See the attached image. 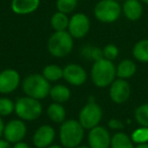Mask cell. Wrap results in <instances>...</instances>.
<instances>
[{"mask_svg": "<svg viewBox=\"0 0 148 148\" xmlns=\"http://www.w3.org/2000/svg\"><path fill=\"white\" fill-rule=\"evenodd\" d=\"M47 116L54 123L62 124L66 119V111L62 103H53L48 107Z\"/></svg>", "mask_w": 148, "mask_h": 148, "instance_id": "obj_19", "label": "cell"}, {"mask_svg": "<svg viewBox=\"0 0 148 148\" xmlns=\"http://www.w3.org/2000/svg\"><path fill=\"white\" fill-rule=\"evenodd\" d=\"M135 120L141 127L148 128V103L137 107L135 110Z\"/></svg>", "mask_w": 148, "mask_h": 148, "instance_id": "obj_24", "label": "cell"}, {"mask_svg": "<svg viewBox=\"0 0 148 148\" xmlns=\"http://www.w3.org/2000/svg\"><path fill=\"white\" fill-rule=\"evenodd\" d=\"M40 0H12L11 10L19 15H25L33 13L39 8Z\"/></svg>", "mask_w": 148, "mask_h": 148, "instance_id": "obj_16", "label": "cell"}, {"mask_svg": "<svg viewBox=\"0 0 148 148\" xmlns=\"http://www.w3.org/2000/svg\"><path fill=\"white\" fill-rule=\"evenodd\" d=\"M75 148H90V147H89V146H80V145H79V146H77V147H75Z\"/></svg>", "mask_w": 148, "mask_h": 148, "instance_id": "obj_38", "label": "cell"}, {"mask_svg": "<svg viewBox=\"0 0 148 148\" xmlns=\"http://www.w3.org/2000/svg\"><path fill=\"white\" fill-rule=\"evenodd\" d=\"M90 29V21L84 13H75L69 18L67 32L73 39H82Z\"/></svg>", "mask_w": 148, "mask_h": 148, "instance_id": "obj_8", "label": "cell"}, {"mask_svg": "<svg viewBox=\"0 0 148 148\" xmlns=\"http://www.w3.org/2000/svg\"><path fill=\"white\" fill-rule=\"evenodd\" d=\"M135 148H148V143H144V144H138L137 146H135Z\"/></svg>", "mask_w": 148, "mask_h": 148, "instance_id": "obj_35", "label": "cell"}, {"mask_svg": "<svg viewBox=\"0 0 148 148\" xmlns=\"http://www.w3.org/2000/svg\"><path fill=\"white\" fill-rule=\"evenodd\" d=\"M87 140L90 148H111L112 136L103 126L99 125L89 130Z\"/></svg>", "mask_w": 148, "mask_h": 148, "instance_id": "obj_12", "label": "cell"}, {"mask_svg": "<svg viewBox=\"0 0 148 148\" xmlns=\"http://www.w3.org/2000/svg\"><path fill=\"white\" fill-rule=\"evenodd\" d=\"M116 70H117L118 78L127 80V79L131 78L135 75L136 71H137V66L132 60L125 59L118 64Z\"/></svg>", "mask_w": 148, "mask_h": 148, "instance_id": "obj_17", "label": "cell"}, {"mask_svg": "<svg viewBox=\"0 0 148 148\" xmlns=\"http://www.w3.org/2000/svg\"><path fill=\"white\" fill-rule=\"evenodd\" d=\"M55 130L50 125H43L36 130L33 136V143L37 148H47L55 139Z\"/></svg>", "mask_w": 148, "mask_h": 148, "instance_id": "obj_14", "label": "cell"}, {"mask_svg": "<svg viewBox=\"0 0 148 148\" xmlns=\"http://www.w3.org/2000/svg\"><path fill=\"white\" fill-rule=\"evenodd\" d=\"M90 59L93 60V62L99 61V60H101V59H105V58H103V49H101V48H99V47H92Z\"/></svg>", "mask_w": 148, "mask_h": 148, "instance_id": "obj_30", "label": "cell"}, {"mask_svg": "<svg viewBox=\"0 0 148 148\" xmlns=\"http://www.w3.org/2000/svg\"><path fill=\"white\" fill-rule=\"evenodd\" d=\"M122 12L129 21H138L143 14L142 3L139 0H125L122 5Z\"/></svg>", "mask_w": 148, "mask_h": 148, "instance_id": "obj_15", "label": "cell"}, {"mask_svg": "<svg viewBox=\"0 0 148 148\" xmlns=\"http://www.w3.org/2000/svg\"><path fill=\"white\" fill-rule=\"evenodd\" d=\"M140 2L141 3H145V4H147L148 5V0H139Z\"/></svg>", "mask_w": 148, "mask_h": 148, "instance_id": "obj_37", "label": "cell"}, {"mask_svg": "<svg viewBox=\"0 0 148 148\" xmlns=\"http://www.w3.org/2000/svg\"><path fill=\"white\" fill-rule=\"evenodd\" d=\"M47 148H64L63 146H60V145H51V146H49V147H47Z\"/></svg>", "mask_w": 148, "mask_h": 148, "instance_id": "obj_36", "label": "cell"}, {"mask_svg": "<svg viewBox=\"0 0 148 148\" xmlns=\"http://www.w3.org/2000/svg\"><path fill=\"white\" fill-rule=\"evenodd\" d=\"M133 57L142 63H148V39L138 41L132 50Z\"/></svg>", "mask_w": 148, "mask_h": 148, "instance_id": "obj_20", "label": "cell"}, {"mask_svg": "<svg viewBox=\"0 0 148 148\" xmlns=\"http://www.w3.org/2000/svg\"><path fill=\"white\" fill-rule=\"evenodd\" d=\"M116 1H125V0H116Z\"/></svg>", "mask_w": 148, "mask_h": 148, "instance_id": "obj_39", "label": "cell"}, {"mask_svg": "<svg viewBox=\"0 0 148 148\" xmlns=\"http://www.w3.org/2000/svg\"><path fill=\"white\" fill-rule=\"evenodd\" d=\"M122 13V6L116 0H99L93 9L95 18L103 23L118 21Z\"/></svg>", "mask_w": 148, "mask_h": 148, "instance_id": "obj_6", "label": "cell"}, {"mask_svg": "<svg viewBox=\"0 0 148 148\" xmlns=\"http://www.w3.org/2000/svg\"><path fill=\"white\" fill-rule=\"evenodd\" d=\"M103 58L110 61H114L116 58L119 56V49L117 46L113 45V44H108L107 46H105V48L103 49Z\"/></svg>", "mask_w": 148, "mask_h": 148, "instance_id": "obj_28", "label": "cell"}, {"mask_svg": "<svg viewBox=\"0 0 148 148\" xmlns=\"http://www.w3.org/2000/svg\"><path fill=\"white\" fill-rule=\"evenodd\" d=\"M50 23H51L52 29L55 32H64L68 29L69 18H68L67 14L57 11V12H55L52 15Z\"/></svg>", "mask_w": 148, "mask_h": 148, "instance_id": "obj_22", "label": "cell"}, {"mask_svg": "<svg viewBox=\"0 0 148 148\" xmlns=\"http://www.w3.org/2000/svg\"><path fill=\"white\" fill-rule=\"evenodd\" d=\"M42 75L49 82L58 81L61 78H63V68H61L59 65H56V64H49V65L45 66L43 72H42Z\"/></svg>", "mask_w": 148, "mask_h": 148, "instance_id": "obj_23", "label": "cell"}, {"mask_svg": "<svg viewBox=\"0 0 148 148\" xmlns=\"http://www.w3.org/2000/svg\"><path fill=\"white\" fill-rule=\"evenodd\" d=\"M103 119V110L99 103L93 99L87 101V103L80 110L78 115V121L84 129L91 130L99 125Z\"/></svg>", "mask_w": 148, "mask_h": 148, "instance_id": "obj_7", "label": "cell"}, {"mask_svg": "<svg viewBox=\"0 0 148 148\" xmlns=\"http://www.w3.org/2000/svg\"><path fill=\"white\" fill-rule=\"evenodd\" d=\"M48 51L56 58L69 55L73 49V38L67 31L55 32L48 40Z\"/></svg>", "mask_w": 148, "mask_h": 148, "instance_id": "obj_4", "label": "cell"}, {"mask_svg": "<svg viewBox=\"0 0 148 148\" xmlns=\"http://www.w3.org/2000/svg\"><path fill=\"white\" fill-rule=\"evenodd\" d=\"M108 126H109V128L111 130H116V131L124 129V127H125L123 121H121L119 119H111L108 122Z\"/></svg>", "mask_w": 148, "mask_h": 148, "instance_id": "obj_29", "label": "cell"}, {"mask_svg": "<svg viewBox=\"0 0 148 148\" xmlns=\"http://www.w3.org/2000/svg\"><path fill=\"white\" fill-rule=\"evenodd\" d=\"M77 3H78V0H57L56 7H57L58 11L68 14L75 10Z\"/></svg>", "mask_w": 148, "mask_h": 148, "instance_id": "obj_25", "label": "cell"}, {"mask_svg": "<svg viewBox=\"0 0 148 148\" xmlns=\"http://www.w3.org/2000/svg\"><path fill=\"white\" fill-rule=\"evenodd\" d=\"M21 83V75L15 69H5L0 72V93L8 95L15 90Z\"/></svg>", "mask_w": 148, "mask_h": 148, "instance_id": "obj_13", "label": "cell"}, {"mask_svg": "<svg viewBox=\"0 0 148 148\" xmlns=\"http://www.w3.org/2000/svg\"><path fill=\"white\" fill-rule=\"evenodd\" d=\"M84 130L79 121H64L59 129V139L61 145L64 148H75L79 146L84 137Z\"/></svg>", "mask_w": 148, "mask_h": 148, "instance_id": "obj_2", "label": "cell"}, {"mask_svg": "<svg viewBox=\"0 0 148 148\" xmlns=\"http://www.w3.org/2000/svg\"><path fill=\"white\" fill-rule=\"evenodd\" d=\"M14 112V103L7 97H0V117H7Z\"/></svg>", "mask_w": 148, "mask_h": 148, "instance_id": "obj_27", "label": "cell"}, {"mask_svg": "<svg viewBox=\"0 0 148 148\" xmlns=\"http://www.w3.org/2000/svg\"><path fill=\"white\" fill-rule=\"evenodd\" d=\"M111 148H135L131 137L123 132H117L112 136Z\"/></svg>", "mask_w": 148, "mask_h": 148, "instance_id": "obj_21", "label": "cell"}, {"mask_svg": "<svg viewBox=\"0 0 148 148\" xmlns=\"http://www.w3.org/2000/svg\"><path fill=\"white\" fill-rule=\"evenodd\" d=\"M117 70L113 61L101 59L93 62L90 70V78L92 83L99 88L110 86L116 79Z\"/></svg>", "mask_w": 148, "mask_h": 148, "instance_id": "obj_1", "label": "cell"}, {"mask_svg": "<svg viewBox=\"0 0 148 148\" xmlns=\"http://www.w3.org/2000/svg\"><path fill=\"white\" fill-rule=\"evenodd\" d=\"M14 112L23 121H35L41 117L43 107L40 101L29 97H23L14 103Z\"/></svg>", "mask_w": 148, "mask_h": 148, "instance_id": "obj_5", "label": "cell"}, {"mask_svg": "<svg viewBox=\"0 0 148 148\" xmlns=\"http://www.w3.org/2000/svg\"><path fill=\"white\" fill-rule=\"evenodd\" d=\"M49 95L53 99L54 103H64L69 101L70 97H71V91L65 85L56 84L54 86H51Z\"/></svg>", "mask_w": 148, "mask_h": 148, "instance_id": "obj_18", "label": "cell"}, {"mask_svg": "<svg viewBox=\"0 0 148 148\" xmlns=\"http://www.w3.org/2000/svg\"><path fill=\"white\" fill-rule=\"evenodd\" d=\"M27 125L25 121L21 119H14L9 121L5 125L4 131H3V136L4 139L7 140L10 143H18L23 141V138L27 135Z\"/></svg>", "mask_w": 148, "mask_h": 148, "instance_id": "obj_9", "label": "cell"}, {"mask_svg": "<svg viewBox=\"0 0 148 148\" xmlns=\"http://www.w3.org/2000/svg\"><path fill=\"white\" fill-rule=\"evenodd\" d=\"M132 141L135 144H144L148 143V128L141 127L135 129L131 135Z\"/></svg>", "mask_w": 148, "mask_h": 148, "instance_id": "obj_26", "label": "cell"}, {"mask_svg": "<svg viewBox=\"0 0 148 148\" xmlns=\"http://www.w3.org/2000/svg\"><path fill=\"white\" fill-rule=\"evenodd\" d=\"M109 95L112 101L118 105L127 101L131 95V86L129 82L125 79H115L113 83L110 85Z\"/></svg>", "mask_w": 148, "mask_h": 148, "instance_id": "obj_10", "label": "cell"}, {"mask_svg": "<svg viewBox=\"0 0 148 148\" xmlns=\"http://www.w3.org/2000/svg\"><path fill=\"white\" fill-rule=\"evenodd\" d=\"M51 85L42 74H29L23 81V90L27 97L38 101L45 99L49 95Z\"/></svg>", "mask_w": 148, "mask_h": 148, "instance_id": "obj_3", "label": "cell"}, {"mask_svg": "<svg viewBox=\"0 0 148 148\" xmlns=\"http://www.w3.org/2000/svg\"><path fill=\"white\" fill-rule=\"evenodd\" d=\"M63 78L73 86H80L86 82L87 73L79 64L71 63L63 68Z\"/></svg>", "mask_w": 148, "mask_h": 148, "instance_id": "obj_11", "label": "cell"}, {"mask_svg": "<svg viewBox=\"0 0 148 148\" xmlns=\"http://www.w3.org/2000/svg\"><path fill=\"white\" fill-rule=\"evenodd\" d=\"M91 51H92V46L86 45V46H84V47H82V49H81V55H82L85 59H90Z\"/></svg>", "mask_w": 148, "mask_h": 148, "instance_id": "obj_31", "label": "cell"}, {"mask_svg": "<svg viewBox=\"0 0 148 148\" xmlns=\"http://www.w3.org/2000/svg\"><path fill=\"white\" fill-rule=\"evenodd\" d=\"M12 148H31V146L27 143H25V142L21 141V142H18V143H15L14 145L12 146Z\"/></svg>", "mask_w": 148, "mask_h": 148, "instance_id": "obj_33", "label": "cell"}, {"mask_svg": "<svg viewBox=\"0 0 148 148\" xmlns=\"http://www.w3.org/2000/svg\"><path fill=\"white\" fill-rule=\"evenodd\" d=\"M4 122H3L2 120V117H0V138H1V136L3 135V131H4Z\"/></svg>", "mask_w": 148, "mask_h": 148, "instance_id": "obj_34", "label": "cell"}, {"mask_svg": "<svg viewBox=\"0 0 148 148\" xmlns=\"http://www.w3.org/2000/svg\"><path fill=\"white\" fill-rule=\"evenodd\" d=\"M0 148H12L11 143L5 139H0Z\"/></svg>", "mask_w": 148, "mask_h": 148, "instance_id": "obj_32", "label": "cell"}]
</instances>
